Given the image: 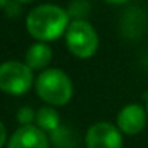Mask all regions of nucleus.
<instances>
[{"label":"nucleus","instance_id":"1","mask_svg":"<svg viewBox=\"0 0 148 148\" xmlns=\"http://www.w3.org/2000/svg\"><path fill=\"white\" fill-rule=\"evenodd\" d=\"M70 14L67 10L53 3H43L32 8L26 16V29L37 42H53L65 35Z\"/></svg>","mask_w":148,"mask_h":148},{"label":"nucleus","instance_id":"2","mask_svg":"<svg viewBox=\"0 0 148 148\" xmlns=\"http://www.w3.org/2000/svg\"><path fill=\"white\" fill-rule=\"evenodd\" d=\"M37 96L53 107L69 103L73 96V83L61 69H45L35 80Z\"/></svg>","mask_w":148,"mask_h":148},{"label":"nucleus","instance_id":"3","mask_svg":"<svg viewBox=\"0 0 148 148\" xmlns=\"http://www.w3.org/2000/svg\"><path fill=\"white\" fill-rule=\"evenodd\" d=\"M65 45L69 51L80 59H89L99 48V35L96 29L84 19L70 21L65 30Z\"/></svg>","mask_w":148,"mask_h":148},{"label":"nucleus","instance_id":"4","mask_svg":"<svg viewBox=\"0 0 148 148\" xmlns=\"http://www.w3.org/2000/svg\"><path fill=\"white\" fill-rule=\"evenodd\" d=\"M34 84V70L19 61L0 64V91L10 96H23Z\"/></svg>","mask_w":148,"mask_h":148},{"label":"nucleus","instance_id":"5","mask_svg":"<svg viewBox=\"0 0 148 148\" xmlns=\"http://www.w3.org/2000/svg\"><path fill=\"white\" fill-rule=\"evenodd\" d=\"M84 143L86 148H123V132L116 124L100 121L88 127Z\"/></svg>","mask_w":148,"mask_h":148},{"label":"nucleus","instance_id":"6","mask_svg":"<svg viewBox=\"0 0 148 148\" xmlns=\"http://www.w3.org/2000/svg\"><path fill=\"white\" fill-rule=\"evenodd\" d=\"M7 148H49V138L38 126H21L7 142Z\"/></svg>","mask_w":148,"mask_h":148},{"label":"nucleus","instance_id":"7","mask_svg":"<svg viewBox=\"0 0 148 148\" xmlns=\"http://www.w3.org/2000/svg\"><path fill=\"white\" fill-rule=\"evenodd\" d=\"M147 116V108H143L140 103H129L119 110L116 116V126L123 134L135 135L143 131Z\"/></svg>","mask_w":148,"mask_h":148},{"label":"nucleus","instance_id":"8","mask_svg":"<svg viewBox=\"0 0 148 148\" xmlns=\"http://www.w3.org/2000/svg\"><path fill=\"white\" fill-rule=\"evenodd\" d=\"M53 61V51L45 42H37L30 45L26 51L24 62L32 70H45Z\"/></svg>","mask_w":148,"mask_h":148},{"label":"nucleus","instance_id":"9","mask_svg":"<svg viewBox=\"0 0 148 148\" xmlns=\"http://www.w3.org/2000/svg\"><path fill=\"white\" fill-rule=\"evenodd\" d=\"M35 124L38 126L40 129H43L46 134H51L53 131H56V129L61 126V116H59L58 110L53 105L42 107L40 110H37Z\"/></svg>","mask_w":148,"mask_h":148},{"label":"nucleus","instance_id":"10","mask_svg":"<svg viewBox=\"0 0 148 148\" xmlns=\"http://www.w3.org/2000/svg\"><path fill=\"white\" fill-rule=\"evenodd\" d=\"M49 135H51V140L54 143V147H58V148H73L75 147V134L69 127L59 126Z\"/></svg>","mask_w":148,"mask_h":148},{"label":"nucleus","instance_id":"11","mask_svg":"<svg viewBox=\"0 0 148 148\" xmlns=\"http://www.w3.org/2000/svg\"><path fill=\"white\" fill-rule=\"evenodd\" d=\"M88 10H89V5L84 2V0H75L73 3L69 7V14L72 16H75V19H83L84 16L88 14Z\"/></svg>","mask_w":148,"mask_h":148},{"label":"nucleus","instance_id":"12","mask_svg":"<svg viewBox=\"0 0 148 148\" xmlns=\"http://www.w3.org/2000/svg\"><path fill=\"white\" fill-rule=\"evenodd\" d=\"M35 115H37V112H34L30 107H21L16 112V121L19 123L21 126L32 124V123L35 121Z\"/></svg>","mask_w":148,"mask_h":148},{"label":"nucleus","instance_id":"13","mask_svg":"<svg viewBox=\"0 0 148 148\" xmlns=\"http://www.w3.org/2000/svg\"><path fill=\"white\" fill-rule=\"evenodd\" d=\"M8 142V135H7V129H5L3 123L0 121V148H3Z\"/></svg>","mask_w":148,"mask_h":148},{"label":"nucleus","instance_id":"14","mask_svg":"<svg viewBox=\"0 0 148 148\" xmlns=\"http://www.w3.org/2000/svg\"><path fill=\"white\" fill-rule=\"evenodd\" d=\"M105 2H108V3H115V5H121V3L129 2V0H105Z\"/></svg>","mask_w":148,"mask_h":148},{"label":"nucleus","instance_id":"15","mask_svg":"<svg viewBox=\"0 0 148 148\" xmlns=\"http://www.w3.org/2000/svg\"><path fill=\"white\" fill-rule=\"evenodd\" d=\"M8 2H10V0H0V10L7 7V5H8Z\"/></svg>","mask_w":148,"mask_h":148},{"label":"nucleus","instance_id":"16","mask_svg":"<svg viewBox=\"0 0 148 148\" xmlns=\"http://www.w3.org/2000/svg\"><path fill=\"white\" fill-rule=\"evenodd\" d=\"M16 2H19V3H32L35 0H16Z\"/></svg>","mask_w":148,"mask_h":148},{"label":"nucleus","instance_id":"17","mask_svg":"<svg viewBox=\"0 0 148 148\" xmlns=\"http://www.w3.org/2000/svg\"><path fill=\"white\" fill-rule=\"evenodd\" d=\"M145 108H147V113H148V99H147V107H145Z\"/></svg>","mask_w":148,"mask_h":148}]
</instances>
